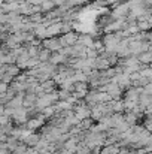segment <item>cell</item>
Listing matches in <instances>:
<instances>
[{
  "instance_id": "5",
  "label": "cell",
  "mask_w": 152,
  "mask_h": 154,
  "mask_svg": "<svg viewBox=\"0 0 152 154\" xmlns=\"http://www.w3.org/2000/svg\"><path fill=\"white\" fill-rule=\"evenodd\" d=\"M75 154H93V150L88 147V145H85V144H79V147L76 148V151H75Z\"/></svg>"
},
{
  "instance_id": "9",
  "label": "cell",
  "mask_w": 152,
  "mask_h": 154,
  "mask_svg": "<svg viewBox=\"0 0 152 154\" xmlns=\"http://www.w3.org/2000/svg\"><path fill=\"white\" fill-rule=\"evenodd\" d=\"M55 154H75L73 151H70V150H66V148H61V150H58Z\"/></svg>"
},
{
  "instance_id": "10",
  "label": "cell",
  "mask_w": 152,
  "mask_h": 154,
  "mask_svg": "<svg viewBox=\"0 0 152 154\" xmlns=\"http://www.w3.org/2000/svg\"><path fill=\"white\" fill-rule=\"evenodd\" d=\"M145 127H146V129H148V130H149V132L152 133V120H146V123H145Z\"/></svg>"
},
{
  "instance_id": "3",
  "label": "cell",
  "mask_w": 152,
  "mask_h": 154,
  "mask_svg": "<svg viewBox=\"0 0 152 154\" xmlns=\"http://www.w3.org/2000/svg\"><path fill=\"white\" fill-rule=\"evenodd\" d=\"M43 120H40L39 117H33V118H30L28 121H27V127L30 129V130H36V129H39V127H42L43 126Z\"/></svg>"
},
{
  "instance_id": "1",
  "label": "cell",
  "mask_w": 152,
  "mask_h": 154,
  "mask_svg": "<svg viewBox=\"0 0 152 154\" xmlns=\"http://www.w3.org/2000/svg\"><path fill=\"white\" fill-rule=\"evenodd\" d=\"M43 47H45L46 50L52 51V52H57V51H60V50H61L63 44H61V39H58V38L52 36V38H48V39H45V41H43Z\"/></svg>"
},
{
  "instance_id": "4",
  "label": "cell",
  "mask_w": 152,
  "mask_h": 154,
  "mask_svg": "<svg viewBox=\"0 0 152 154\" xmlns=\"http://www.w3.org/2000/svg\"><path fill=\"white\" fill-rule=\"evenodd\" d=\"M127 12H128V6H127V5H121V6H118V8L113 11V17H116V18H118V17L122 18Z\"/></svg>"
},
{
  "instance_id": "6",
  "label": "cell",
  "mask_w": 152,
  "mask_h": 154,
  "mask_svg": "<svg viewBox=\"0 0 152 154\" xmlns=\"http://www.w3.org/2000/svg\"><path fill=\"white\" fill-rule=\"evenodd\" d=\"M27 148H28V147H27L24 142H19V145L12 151V154H27Z\"/></svg>"
},
{
  "instance_id": "7",
  "label": "cell",
  "mask_w": 152,
  "mask_h": 154,
  "mask_svg": "<svg viewBox=\"0 0 152 154\" xmlns=\"http://www.w3.org/2000/svg\"><path fill=\"white\" fill-rule=\"evenodd\" d=\"M139 58V61L140 63H143V64H146V63H151L152 61V54H149V52H142V55L140 57H137Z\"/></svg>"
},
{
  "instance_id": "2",
  "label": "cell",
  "mask_w": 152,
  "mask_h": 154,
  "mask_svg": "<svg viewBox=\"0 0 152 154\" xmlns=\"http://www.w3.org/2000/svg\"><path fill=\"white\" fill-rule=\"evenodd\" d=\"M40 138H42V135H37V133H34V132H31L27 138H24L21 142H24L27 147H36L37 145V142L40 141Z\"/></svg>"
},
{
  "instance_id": "8",
  "label": "cell",
  "mask_w": 152,
  "mask_h": 154,
  "mask_svg": "<svg viewBox=\"0 0 152 154\" xmlns=\"http://www.w3.org/2000/svg\"><path fill=\"white\" fill-rule=\"evenodd\" d=\"M40 6H42V11H51L55 6V2L54 0H45Z\"/></svg>"
}]
</instances>
